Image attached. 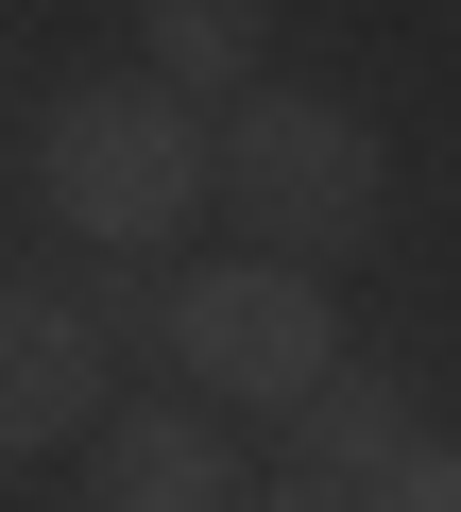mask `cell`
<instances>
[{
	"instance_id": "obj_1",
	"label": "cell",
	"mask_w": 461,
	"mask_h": 512,
	"mask_svg": "<svg viewBox=\"0 0 461 512\" xmlns=\"http://www.w3.org/2000/svg\"><path fill=\"white\" fill-rule=\"evenodd\" d=\"M205 205H240V256H291V274H342V256L393 222V137L325 86H240L205 137Z\"/></svg>"
},
{
	"instance_id": "obj_2",
	"label": "cell",
	"mask_w": 461,
	"mask_h": 512,
	"mask_svg": "<svg viewBox=\"0 0 461 512\" xmlns=\"http://www.w3.org/2000/svg\"><path fill=\"white\" fill-rule=\"evenodd\" d=\"M35 205H52L86 256H171L188 205H205V120H188L171 86L103 69V86H69V103L35 120Z\"/></svg>"
},
{
	"instance_id": "obj_10",
	"label": "cell",
	"mask_w": 461,
	"mask_h": 512,
	"mask_svg": "<svg viewBox=\"0 0 461 512\" xmlns=\"http://www.w3.org/2000/svg\"><path fill=\"white\" fill-rule=\"evenodd\" d=\"M240 512H342V495H308V478H274V495H240Z\"/></svg>"
},
{
	"instance_id": "obj_8",
	"label": "cell",
	"mask_w": 461,
	"mask_h": 512,
	"mask_svg": "<svg viewBox=\"0 0 461 512\" xmlns=\"http://www.w3.org/2000/svg\"><path fill=\"white\" fill-rule=\"evenodd\" d=\"M86 325H103V342H171V256H103Z\"/></svg>"
},
{
	"instance_id": "obj_6",
	"label": "cell",
	"mask_w": 461,
	"mask_h": 512,
	"mask_svg": "<svg viewBox=\"0 0 461 512\" xmlns=\"http://www.w3.org/2000/svg\"><path fill=\"white\" fill-rule=\"evenodd\" d=\"M410 444H427V410H410V376H376V359H342V376L291 410V478H308V495H342V512H359Z\"/></svg>"
},
{
	"instance_id": "obj_5",
	"label": "cell",
	"mask_w": 461,
	"mask_h": 512,
	"mask_svg": "<svg viewBox=\"0 0 461 512\" xmlns=\"http://www.w3.org/2000/svg\"><path fill=\"white\" fill-rule=\"evenodd\" d=\"M86 512H240V444L188 393H137L86 427Z\"/></svg>"
},
{
	"instance_id": "obj_7",
	"label": "cell",
	"mask_w": 461,
	"mask_h": 512,
	"mask_svg": "<svg viewBox=\"0 0 461 512\" xmlns=\"http://www.w3.org/2000/svg\"><path fill=\"white\" fill-rule=\"evenodd\" d=\"M274 52V0H137V86L171 103H240Z\"/></svg>"
},
{
	"instance_id": "obj_9",
	"label": "cell",
	"mask_w": 461,
	"mask_h": 512,
	"mask_svg": "<svg viewBox=\"0 0 461 512\" xmlns=\"http://www.w3.org/2000/svg\"><path fill=\"white\" fill-rule=\"evenodd\" d=\"M359 512H461V444H444V427H427V444H410V461H393V478H376V495H359Z\"/></svg>"
},
{
	"instance_id": "obj_3",
	"label": "cell",
	"mask_w": 461,
	"mask_h": 512,
	"mask_svg": "<svg viewBox=\"0 0 461 512\" xmlns=\"http://www.w3.org/2000/svg\"><path fill=\"white\" fill-rule=\"evenodd\" d=\"M342 308L325 274H291V256H205V274H171V376L188 410H308L342 376Z\"/></svg>"
},
{
	"instance_id": "obj_4",
	"label": "cell",
	"mask_w": 461,
	"mask_h": 512,
	"mask_svg": "<svg viewBox=\"0 0 461 512\" xmlns=\"http://www.w3.org/2000/svg\"><path fill=\"white\" fill-rule=\"evenodd\" d=\"M103 427V325L35 274H0V461H52Z\"/></svg>"
}]
</instances>
